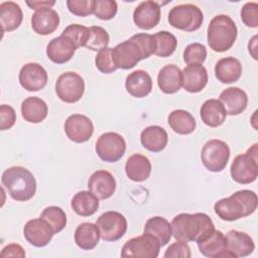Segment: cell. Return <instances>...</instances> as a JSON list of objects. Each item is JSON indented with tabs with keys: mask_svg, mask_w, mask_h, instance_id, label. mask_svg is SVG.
Instances as JSON below:
<instances>
[{
	"mask_svg": "<svg viewBox=\"0 0 258 258\" xmlns=\"http://www.w3.org/2000/svg\"><path fill=\"white\" fill-rule=\"evenodd\" d=\"M200 252L210 258H232L226 247L225 235L219 231L214 230L209 236L197 242Z\"/></svg>",
	"mask_w": 258,
	"mask_h": 258,
	"instance_id": "17",
	"label": "cell"
},
{
	"mask_svg": "<svg viewBox=\"0 0 258 258\" xmlns=\"http://www.w3.org/2000/svg\"><path fill=\"white\" fill-rule=\"evenodd\" d=\"M256 47H257V35H254L251 40L248 43V50L253 56L254 59H257V52H256Z\"/></svg>",
	"mask_w": 258,
	"mask_h": 258,
	"instance_id": "50",
	"label": "cell"
},
{
	"mask_svg": "<svg viewBox=\"0 0 258 258\" xmlns=\"http://www.w3.org/2000/svg\"><path fill=\"white\" fill-rule=\"evenodd\" d=\"M204 21L202 10L194 4L185 3L172 7L168 13L169 24L183 31H195L199 29Z\"/></svg>",
	"mask_w": 258,
	"mask_h": 258,
	"instance_id": "6",
	"label": "cell"
},
{
	"mask_svg": "<svg viewBox=\"0 0 258 258\" xmlns=\"http://www.w3.org/2000/svg\"><path fill=\"white\" fill-rule=\"evenodd\" d=\"M59 25V16L52 8H43L35 11L31 16V27L40 35L52 33Z\"/></svg>",
	"mask_w": 258,
	"mask_h": 258,
	"instance_id": "23",
	"label": "cell"
},
{
	"mask_svg": "<svg viewBox=\"0 0 258 258\" xmlns=\"http://www.w3.org/2000/svg\"><path fill=\"white\" fill-rule=\"evenodd\" d=\"M16 121L15 110L9 105L0 106V130L4 131L10 129Z\"/></svg>",
	"mask_w": 258,
	"mask_h": 258,
	"instance_id": "47",
	"label": "cell"
},
{
	"mask_svg": "<svg viewBox=\"0 0 258 258\" xmlns=\"http://www.w3.org/2000/svg\"><path fill=\"white\" fill-rule=\"evenodd\" d=\"M21 115L22 118L29 123L42 122L48 113V107L46 103L38 97H28L21 103Z\"/></svg>",
	"mask_w": 258,
	"mask_h": 258,
	"instance_id": "29",
	"label": "cell"
},
{
	"mask_svg": "<svg viewBox=\"0 0 258 258\" xmlns=\"http://www.w3.org/2000/svg\"><path fill=\"white\" fill-rule=\"evenodd\" d=\"M71 207L77 215L82 217H89L98 211L99 199L90 190H82L73 197L71 201Z\"/></svg>",
	"mask_w": 258,
	"mask_h": 258,
	"instance_id": "33",
	"label": "cell"
},
{
	"mask_svg": "<svg viewBox=\"0 0 258 258\" xmlns=\"http://www.w3.org/2000/svg\"><path fill=\"white\" fill-rule=\"evenodd\" d=\"M61 35L68 37L78 49L86 45L90 35V28L81 24H70L63 29Z\"/></svg>",
	"mask_w": 258,
	"mask_h": 258,
	"instance_id": "39",
	"label": "cell"
},
{
	"mask_svg": "<svg viewBox=\"0 0 258 258\" xmlns=\"http://www.w3.org/2000/svg\"><path fill=\"white\" fill-rule=\"evenodd\" d=\"M163 256L165 258H176V257L190 258L191 253L187 243L182 241H177L169 245V247L165 250Z\"/></svg>",
	"mask_w": 258,
	"mask_h": 258,
	"instance_id": "46",
	"label": "cell"
},
{
	"mask_svg": "<svg viewBox=\"0 0 258 258\" xmlns=\"http://www.w3.org/2000/svg\"><path fill=\"white\" fill-rule=\"evenodd\" d=\"M100 231L94 223H82L75 231V242L83 250L94 249L100 240Z\"/></svg>",
	"mask_w": 258,
	"mask_h": 258,
	"instance_id": "32",
	"label": "cell"
},
{
	"mask_svg": "<svg viewBox=\"0 0 258 258\" xmlns=\"http://www.w3.org/2000/svg\"><path fill=\"white\" fill-rule=\"evenodd\" d=\"M68 9L77 16L85 17L93 13V0H68Z\"/></svg>",
	"mask_w": 258,
	"mask_h": 258,
	"instance_id": "45",
	"label": "cell"
},
{
	"mask_svg": "<svg viewBox=\"0 0 258 258\" xmlns=\"http://www.w3.org/2000/svg\"><path fill=\"white\" fill-rule=\"evenodd\" d=\"M67 137L76 143L88 141L94 133V125L91 119L83 114H73L64 122Z\"/></svg>",
	"mask_w": 258,
	"mask_h": 258,
	"instance_id": "12",
	"label": "cell"
},
{
	"mask_svg": "<svg viewBox=\"0 0 258 258\" xmlns=\"http://www.w3.org/2000/svg\"><path fill=\"white\" fill-rule=\"evenodd\" d=\"M258 144L254 143L245 153L237 155L230 168L234 181L247 184L256 180L258 176Z\"/></svg>",
	"mask_w": 258,
	"mask_h": 258,
	"instance_id": "5",
	"label": "cell"
},
{
	"mask_svg": "<svg viewBox=\"0 0 258 258\" xmlns=\"http://www.w3.org/2000/svg\"><path fill=\"white\" fill-rule=\"evenodd\" d=\"M140 49L142 59L148 58L155 50V40L152 34L149 33H137L130 37Z\"/></svg>",
	"mask_w": 258,
	"mask_h": 258,
	"instance_id": "42",
	"label": "cell"
},
{
	"mask_svg": "<svg viewBox=\"0 0 258 258\" xmlns=\"http://www.w3.org/2000/svg\"><path fill=\"white\" fill-rule=\"evenodd\" d=\"M88 188L99 200H106L115 192L116 180L111 172L103 169L97 170L90 176Z\"/></svg>",
	"mask_w": 258,
	"mask_h": 258,
	"instance_id": "18",
	"label": "cell"
},
{
	"mask_svg": "<svg viewBox=\"0 0 258 258\" xmlns=\"http://www.w3.org/2000/svg\"><path fill=\"white\" fill-rule=\"evenodd\" d=\"M101 238L106 242H115L121 239L127 231V220L119 212L109 211L102 214L96 222Z\"/></svg>",
	"mask_w": 258,
	"mask_h": 258,
	"instance_id": "11",
	"label": "cell"
},
{
	"mask_svg": "<svg viewBox=\"0 0 258 258\" xmlns=\"http://www.w3.org/2000/svg\"><path fill=\"white\" fill-rule=\"evenodd\" d=\"M207 58V48L200 42L189 43L183 50V60L186 64H203Z\"/></svg>",
	"mask_w": 258,
	"mask_h": 258,
	"instance_id": "41",
	"label": "cell"
},
{
	"mask_svg": "<svg viewBox=\"0 0 258 258\" xmlns=\"http://www.w3.org/2000/svg\"><path fill=\"white\" fill-rule=\"evenodd\" d=\"M26 4L31 9L37 11L43 8H51L55 4V1H26Z\"/></svg>",
	"mask_w": 258,
	"mask_h": 258,
	"instance_id": "49",
	"label": "cell"
},
{
	"mask_svg": "<svg viewBox=\"0 0 258 258\" xmlns=\"http://www.w3.org/2000/svg\"><path fill=\"white\" fill-rule=\"evenodd\" d=\"M226 247L232 258L249 256L255 249L253 239L245 232L229 231L226 236Z\"/></svg>",
	"mask_w": 258,
	"mask_h": 258,
	"instance_id": "19",
	"label": "cell"
},
{
	"mask_svg": "<svg viewBox=\"0 0 258 258\" xmlns=\"http://www.w3.org/2000/svg\"><path fill=\"white\" fill-rule=\"evenodd\" d=\"M220 102L223 104L226 114L236 116L245 111L248 104L246 92L238 87H229L220 94Z\"/></svg>",
	"mask_w": 258,
	"mask_h": 258,
	"instance_id": "20",
	"label": "cell"
},
{
	"mask_svg": "<svg viewBox=\"0 0 258 258\" xmlns=\"http://www.w3.org/2000/svg\"><path fill=\"white\" fill-rule=\"evenodd\" d=\"M98 156L106 162H116L126 151V142L122 135L116 132H106L100 135L95 146Z\"/></svg>",
	"mask_w": 258,
	"mask_h": 258,
	"instance_id": "10",
	"label": "cell"
},
{
	"mask_svg": "<svg viewBox=\"0 0 258 258\" xmlns=\"http://www.w3.org/2000/svg\"><path fill=\"white\" fill-rule=\"evenodd\" d=\"M112 58L117 69L122 70L132 69L142 59L139 47L130 38L112 47Z\"/></svg>",
	"mask_w": 258,
	"mask_h": 258,
	"instance_id": "14",
	"label": "cell"
},
{
	"mask_svg": "<svg viewBox=\"0 0 258 258\" xmlns=\"http://www.w3.org/2000/svg\"><path fill=\"white\" fill-rule=\"evenodd\" d=\"M157 85L164 94H174L182 87V72L175 64L164 66L158 73Z\"/></svg>",
	"mask_w": 258,
	"mask_h": 258,
	"instance_id": "25",
	"label": "cell"
},
{
	"mask_svg": "<svg viewBox=\"0 0 258 258\" xmlns=\"http://www.w3.org/2000/svg\"><path fill=\"white\" fill-rule=\"evenodd\" d=\"M182 87L188 93H199L208 84L209 76L203 64H189L182 71Z\"/></svg>",
	"mask_w": 258,
	"mask_h": 258,
	"instance_id": "22",
	"label": "cell"
},
{
	"mask_svg": "<svg viewBox=\"0 0 258 258\" xmlns=\"http://www.w3.org/2000/svg\"><path fill=\"white\" fill-rule=\"evenodd\" d=\"M40 218L51 227L54 234L59 233L67 226V215L61 208L56 206L45 208L42 211Z\"/></svg>",
	"mask_w": 258,
	"mask_h": 258,
	"instance_id": "37",
	"label": "cell"
},
{
	"mask_svg": "<svg viewBox=\"0 0 258 258\" xmlns=\"http://www.w3.org/2000/svg\"><path fill=\"white\" fill-rule=\"evenodd\" d=\"M237 34L238 29L234 20L229 15L219 14L210 21L208 26V44L214 51H227L235 43Z\"/></svg>",
	"mask_w": 258,
	"mask_h": 258,
	"instance_id": "4",
	"label": "cell"
},
{
	"mask_svg": "<svg viewBox=\"0 0 258 258\" xmlns=\"http://www.w3.org/2000/svg\"><path fill=\"white\" fill-rule=\"evenodd\" d=\"M125 88L132 97L144 98L152 90V79L147 72L137 70L127 76Z\"/></svg>",
	"mask_w": 258,
	"mask_h": 258,
	"instance_id": "24",
	"label": "cell"
},
{
	"mask_svg": "<svg viewBox=\"0 0 258 258\" xmlns=\"http://www.w3.org/2000/svg\"><path fill=\"white\" fill-rule=\"evenodd\" d=\"M160 6L155 1L141 2L133 12V21L141 29H151L160 21Z\"/></svg>",
	"mask_w": 258,
	"mask_h": 258,
	"instance_id": "16",
	"label": "cell"
},
{
	"mask_svg": "<svg viewBox=\"0 0 258 258\" xmlns=\"http://www.w3.org/2000/svg\"><path fill=\"white\" fill-rule=\"evenodd\" d=\"M153 37L155 40V55L167 57L174 52L177 46V39L172 33L162 30L153 34Z\"/></svg>",
	"mask_w": 258,
	"mask_h": 258,
	"instance_id": "36",
	"label": "cell"
},
{
	"mask_svg": "<svg viewBox=\"0 0 258 258\" xmlns=\"http://www.w3.org/2000/svg\"><path fill=\"white\" fill-rule=\"evenodd\" d=\"M85 92L84 79L75 72L61 74L55 83V93L59 100L64 103H76L83 97Z\"/></svg>",
	"mask_w": 258,
	"mask_h": 258,
	"instance_id": "8",
	"label": "cell"
},
{
	"mask_svg": "<svg viewBox=\"0 0 258 258\" xmlns=\"http://www.w3.org/2000/svg\"><path fill=\"white\" fill-rule=\"evenodd\" d=\"M18 80L26 91L37 92L46 86L48 76L45 69L39 63L28 62L20 69Z\"/></svg>",
	"mask_w": 258,
	"mask_h": 258,
	"instance_id": "13",
	"label": "cell"
},
{
	"mask_svg": "<svg viewBox=\"0 0 258 258\" xmlns=\"http://www.w3.org/2000/svg\"><path fill=\"white\" fill-rule=\"evenodd\" d=\"M168 125L177 134L187 135L195 131L197 122L194 116L182 109L173 110L167 118Z\"/></svg>",
	"mask_w": 258,
	"mask_h": 258,
	"instance_id": "35",
	"label": "cell"
},
{
	"mask_svg": "<svg viewBox=\"0 0 258 258\" xmlns=\"http://www.w3.org/2000/svg\"><path fill=\"white\" fill-rule=\"evenodd\" d=\"M160 244L156 238L151 235L143 234L128 240L122 247L121 257H140L156 258L159 254Z\"/></svg>",
	"mask_w": 258,
	"mask_h": 258,
	"instance_id": "9",
	"label": "cell"
},
{
	"mask_svg": "<svg viewBox=\"0 0 258 258\" xmlns=\"http://www.w3.org/2000/svg\"><path fill=\"white\" fill-rule=\"evenodd\" d=\"M22 19V10L16 2L4 1L0 4V24L3 32H9L18 28Z\"/></svg>",
	"mask_w": 258,
	"mask_h": 258,
	"instance_id": "31",
	"label": "cell"
},
{
	"mask_svg": "<svg viewBox=\"0 0 258 258\" xmlns=\"http://www.w3.org/2000/svg\"><path fill=\"white\" fill-rule=\"evenodd\" d=\"M89 28L90 35L85 47L95 51H100L104 48H107L110 42V36L107 30L101 26H91Z\"/></svg>",
	"mask_w": 258,
	"mask_h": 258,
	"instance_id": "38",
	"label": "cell"
},
{
	"mask_svg": "<svg viewBox=\"0 0 258 258\" xmlns=\"http://www.w3.org/2000/svg\"><path fill=\"white\" fill-rule=\"evenodd\" d=\"M167 132L157 125L146 127L140 134V142L142 146L151 152H159L163 150L167 145Z\"/></svg>",
	"mask_w": 258,
	"mask_h": 258,
	"instance_id": "27",
	"label": "cell"
},
{
	"mask_svg": "<svg viewBox=\"0 0 258 258\" xmlns=\"http://www.w3.org/2000/svg\"><path fill=\"white\" fill-rule=\"evenodd\" d=\"M200 115L202 121L210 127H219L226 120V111L218 99H209L201 107Z\"/></svg>",
	"mask_w": 258,
	"mask_h": 258,
	"instance_id": "30",
	"label": "cell"
},
{
	"mask_svg": "<svg viewBox=\"0 0 258 258\" xmlns=\"http://www.w3.org/2000/svg\"><path fill=\"white\" fill-rule=\"evenodd\" d=\"M125 172L128 178L133 181H144L150 176L151 162L145 155L135 153L127 159Z\"/></svg>",
	"mask_w": 258,
	"mask_h": 258,
	"instance_id": "28",
	"label": "cell"
},
{
	"mask_svg": "<svg viewBox=\"0 0 258 258\" xmlns=\"http://www.w3.org/2000/svg\"><path fill=\"white\" fill-rule=\"evenodd\" d=\"M143 234H148L156 238L162 247L169 242L172 236V231L169 222L165 218L155 216L146 221Z\"/></svg>",
	"mask_w": 258,
	"mask_h": 258,
	"instance_id": "34",
	"label": "cell"
},
{
	"mask_svg": "<svg viewBox=\"0 0 258 258\" xmlns=\"http://www.w3.org/2000/svg\"><path fill=\"white\" fill-rule=\"evenodd\" d=\"M1 258H7V257H19L23 258L25 257V251L19 244H8L6 245L0 252Z\"/></svg>",
	"mask_w": 258,
	"mask_h": 258,
	"instance_id": "48",
	"label": "cell"
},
{
	"mask_svg": "<svg viewBox=\"0 0 258 258\" xmlns=\"http://www.w3.org/2000/svg\"><path fill=\"white\" fill-rule=\"evenodd\" d=\"M258 199L255 191L241 189L235 191L229 198L216 202L214 211L220 219L233 222L252 215L256 211Z\"/></svg>",
	"mask_w": 258,
	"mask_h": 258,
	"instance_id": "2",
	"label": "cell"
},
{
	"mask_svg": "<svg viewBox=\"0 0 258 258\" xmlns=\"http://www.w3.org/2000/svg\"><path fill=\"white\" fill-rule=\"evenodd\" d=\"M96 68L103 74H112L117 70L112 58V47L100 50L95 57Z\"/></svg>",
	"mask_w": 258,
	"mask_h": 258,
	"instance_id": "43",
	"label": "cell"
},
{
	"mask_svg": "<svg viewBox=\"0 0 258 258\" xmlns=\"http://www.w3.org/2000/svg\"><path fill=\"white\" fill-rule=\"evenodd\" d=\"M118 5L114 0H93V13L102 20H110L117 14Z\"/></svg>",
	"mask_w": 258,
	"mask_h": 258,
	"instance_id": "40",
	"label": "cell"
},
{
	"mask_svg": "<svg viewBox=\"0 0 258 258\" xmlns=\"http://www.w3.org/2000/svg\"><path fill=\"white\" fill-rule=\"evenodd\" d=\"M170 226L174 239L185 243L199 242L215 230L212 219L205 213L178 214L172 219Z\"/></svg>",
	"mask_w": 258,
	"mask_h": 258,
	"instance_id": "1",
	"label": "cell"
},
{
	"mask_svg": "<svg viewBox=\"0 0 258 258\" xmlns=\"http://www.w3.org/2000/svg\"><path fill=\"white\" fill-rule=\"evenodd\" d=\"M230 154L231 151L226 142L219 139H211L203 146L201 159L209 171L220 172L227 166Z\"/></svg>",
	"mask_w": 258,
	"mask_h": 258,
	"instance_id": "7",
	"label": "cell"
},
{
	"mask_svg": "<svg viewBox=\"0 0 258 258\" xmlns=\"http://www.w3.org/2000/svg\"><path fill=\"white\" fill-rule=\"evenodd\" d=\"M23 235L26 241L34 247H44L52 239L54 235L51 227L40 217L38 219L29 220L23 229Z\"/></svg>",
	"mask_w": 258,
	"mask_h": 258,
	"instance_id": "15",
	"label": "cell"
},
{
	"mask_svg": "<svg viewBox=\"0 0 258 258\" xmlns=\"http://www.w3.org/2000/svg\"><path fill=\"white\" fill-rule=\"evenodd\" d=\"M1 182L9 196L17 202L29 201L36 192L37 184L34 175L22 166H11L5 169Z\"/></svg>",
	"mask_w": 258,
	"mask_h": 258,
	"instance_id": "3",
	"label": "cell"
},
{
	"mask_svg": "<svg viewBox=\"0 0 258 258\" xmlns=\"http://www.w3.org/2000/svg\"><path fill=\"white\" fill-rule=\"evenodd\" d=\"M241 19L246 26L256 28L258 26V4L247 2L241 9Z\"/></svg>",
	"mask_w": 258,
	"mask_h": 258,
	"instance_id": "44",
	"label": "cell"
},
{
	"mask_svg": "<svg viewBox=\"0 0 258 258\" xmlns=\"http://www.w3.org/2000/svg\"><path fill=\"white\" fill-rule=\"evenodd\" d=\"M242 75V64L239 59L227 56L219 59L215 66V76L223 84L237 82Z\"/></svg>",
	"mask_w": 258,
	"mask_h": 258,
	"instance_id": "26",
	"label": "cell"
},
{
	"mask_svg": "<svg viewBox=\"0 0 258 258\" xmlns=\"http://www.w3.org/2000/svg\"><path fill=\"white\" fill-rule=\"evenodd\" d=\"M75 44L66 36L59 35L52 38L46 46L47 57L56 64H61L69 61L75 54Z\"/></svg>",
	"mask_w": 258,
	"mask_h": 258,
	"instance_id": "21",
	"label": "cell"
}]
</instances>
